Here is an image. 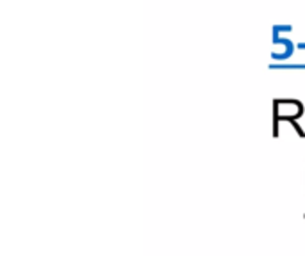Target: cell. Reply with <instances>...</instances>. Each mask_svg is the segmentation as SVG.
Instances as JSON below:
<instances>
[{
	"mask_svg": "<svg viewBox=\"0 0 305 256\" xmlns=\"http://www.w3.org/2000/svg\"><path fill=\"white\" fill-rule=\"evenodd\" d=\"M304 116V104L300 100H273V136L278 137L280 121H296Z\"/></svg>",
	"mask_w": 305,
	"mask_h": 256,
	"instance_id": "6da1fadb",
	"label": "cell"
},
{
	"mask_svg": "<svg viewBox=\"0 0 305 256\" xmlns=\"http://www.w3.org/2000/svg\"><path fill=\"white\" fill-rule=\"evenodd\" d=\"M288 25H275L272 29V38H273V48H272V57L275 60H282V59H289L293 55L294 45L291 39L280 38V32L286 30Z\"/></svg>",
	"mask_w": 305,
	"mask_h": 256,
	"instance_id": "7a4b0ae2",
	"label": "cell"
}]
</instances>
